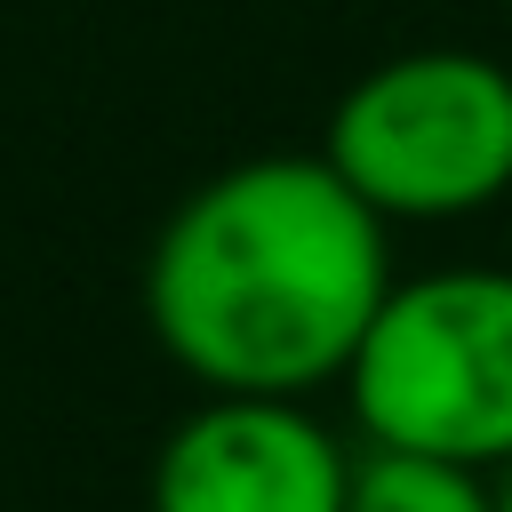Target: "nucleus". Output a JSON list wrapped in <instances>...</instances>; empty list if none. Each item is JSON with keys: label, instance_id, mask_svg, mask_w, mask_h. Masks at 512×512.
Returning <instances> with one entry per match:
<instances>
[{"label": "nucleus", "instance_id": "nucleus-4", "mask_svg": "<svg viewBox=\"0 0 512 512\" xmlns=\"http://www.w3.org/2000/svg\"><path fill=\"white\" fill-rule=\"evenodd\" d=\"M352 456L320 416L272 392H208L160 456H152V512H344Z\"/></svg>", "mask_w": 512, "mask_h": 512}, {"label": "nucleus", "instance_id": "nucleus-3", "mask_svg": "<svg viewBox=\"0 0 512 512\" xmlns=\"http://www.w3.org/2000/svg\"><path fill=\"white\" fill-rule=\"evenodd\" d=\"M320 152L384 224L472 216L512 192V72L472 48H408L336 96Z\"/></svg>", "mask_w": 512, "mask_h": 512}, {"label": "nucleus", "instance_id": "nucleus-5", "mask_svg": "<svg viewBox=\"0 0 512 512\" xmlns=\"http://www.w3.org/2000/svg\"><path fill=\"white\" fill-rule=\"evenodd\" d=\"M344 512H496V480L456 456L424 448H376L352 456V504Z\"/></svg>", "mask_w": 512, "mask_h": 512}, {"label": "nucleus", "instance_id": "nucleus-1", "mask_svg": "<svg viewBox=\"0 0 512 512\" xmlns=\"http://www.w3.org/2000/svg\"><path fill=\"white\" fill-rule=\"evenodd\" d=\"M384 296V216L328 168V152H256L208 176L160 224L144 264L152 336L208 392L296 400L344 376Z\"/></svg>", "mask_w": 512, "mask_h": 512}, {"label": "nucleus", "instance_id": "nucleus-6", "mask_svg": "<svg viewBox=\"0 0 512 512\" xmlns=\"http://www.w3.org/2000/svg\"><path fill=\"white\" fill-rule=\"evenodd\" d=\"M496 512H512V464H496Z\"/></svg>", "mask_w": 512, "mask_h": 512}, {"label": "nucleus", "instance_id": "nucleus-2", "mask_svg": "<svg viewBox=\"0 0 512 512\" xmlns=\"http://www.w3.org/2000/svg\"><path fill=\"white\" fill-rule=\"evenodd\" d=\"M352 416L376 448L512 464V272L440 264L392 280L352 368Z\"/></svg>", "mask_w": 512, "mask_h": 512}]
</instances>
